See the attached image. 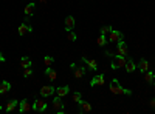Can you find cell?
<instances>
[{"label":"cell","mask_w":155,"mask_h":114,"mask_svg":"<svg viewBox=\"0 0 155 114\" xmlns=\"http://www.w3.org/2000/svg\"><path fill=\"white\" fill-rule=\"evenodd\" d=\"M126 65V57L124 56H119V54H116V56H113L112 57V70H118V68H123V66Z\"/></svg>","instance_id":"6da1fadb"},{"label":"cell","mask_w":155,"mask_h":114,"mask_svg":"<svg viewBox=\"0 0 155 114\" xmlns=\"http://www.w3.org/2000/svg\"><path fill=\"white\" fill-rule=\"evenodd\" d=\"M116 49H118V54L119 56H127V45L126 42H123V40H119V42L116 43Z\"/></svg>","instance_id":"8fae6325"},{"label":"cell","mask_w":155,"mask_h":114,"mask_svg":"<svg viewBox=\"0 0 155 114\" xmlns=\"http://www.w3.org/2000/svg\"><path fill=\"white\" fill-rule=\"evenodd\" d=\"M151 106H152V108H155V99L151 100Z\"/></svg>","instance_id":"1f68e13d"},{"label":"cell","mask_w":155,"mask_h":114,"mask_svg":"<svg viewBox=\"0 0 155 114\" xmlns=\"http://www.w3.org/2000/svg\"><path fill=\"white\" fill-rule=\"evenodd\" d=\"M73 74H75L76 79H82L85 76V68L84 66H76V68L73 70Z\"/></svg>","instance_id":"e0dca14e"},{"label":"cell","mask_w":155,"mask_h":114,"mask_svg":"<svg viewBox=\"0 0 155 114\" xmlns=\"http://www.w3.org/2000/svg\"><path fill=\"white\" fill-rule=\"evenodd\" d=\"M124 90L123 86L119 85L118 82V79H112V82H110V91L113 92V94H124Z\"/></svg>","instance_id":"3957f363"},{"label":"cell","mask_w":155,"mask_h":114,"mask_svg":"<svg viewBox=\"0 0 155 114\" xmlns=\"http://www.w3.org/2000/svg\"><path fill=\"white\" fill-rule=\"evenodd\" d=\"M112 26H109V25H106V26H103V28H101V34L103 36H109L110 32H112Z\"/></svg>","instance_id":"d4e9b609"},{"label":"cell","mask_w":155,"mask_h":114,"mask_svg":"<svg viewBox=\"0 0 155 114\" xmlns=\"http://www.w3.org/2000/svg\"><path fill=\"white\" fill-rule=\"evenodd\" d=\"M34 8H36V5H34V2H31L30 5H26V6H25V9H23V12H25V16H26V17H30V16H33V14H34Z\"/></svg>","instance_id":"44dd1931"},{"label":"cell","mask_w":155,"mask_h":114,"mask_svg":"<svg viewBox=\"0 0 155 114\" xmlns=\"http://www.w3.org/2000/svg\"><path fill=\"white\" fill-rule=\"evenodd\" d=\"M5 60H6V59H5V56H3V52H2V51H0V63H3V62H5Z\"/></svg>","instance_id":"f546056e"},{"label":"cell","mask_w":155,"mask_h":114,"mask_svg":"<svg viewBox=\"0 0 155 114\" xmlns=\"http://www.w3.org/2000/svg\"><path fill=\"white\" fill-rule=\"evenodd\" d=\"M68 91H70L68 85H65V86H59V88H56V94H57L59 97H65L67 94H68Z\"/></svg>","instance_id":"ffe728a7"},{"label":"cell","mask_w":155,"mask_h":114,"mask_svg":"<svg viewBox=\"0 0 155 114\" xmlns=\"http://www.w3.org/2000/svg\"><path fill=\"white\" fill-rule=\"evenodd\" d=\"M144 80H146V83L152 85L154 80H155V74H154L152 71H146V72H144Z\"/></svg>","instance_id":"7402d4cb"},{"label":"cell","mask_w":155,"mask_h":114,"mask_svg":"<svg viewBox=\"0 0 155 114\" xmlns=\"http://www.w3.org/2000/svg\"><path fill=\"white\" fill-rule=\"evenodd\" d=\"M31 2H34V0H31Z\"/></svg>","instance_id":"836d02e7"},{"label":"cell","mask_w":155,"mask_h":114,"mask_svg":"<svg viewBox=\"0 0 155 114\" xmlns=\"http://www.w3.org/2000/svg\"><path fill=\"white\" fill-rule=\"evenodd\" d=\"M124 39V34L121 31H116V29H112V32L109 34V42H113V43H118L119 40H123Z\"/></svg>","instance_id":"8992f818"},{"label":"cell","mask_w":155,"mask_h":114,"mask_svg":"<svg viewBox=\"0 0 155 114\" xmlns=\"http://www.w3.org/2000/svg\"><path fill=\"white\" fill-rule=\"evenodd\" d=\"M78 105H79V113H81V114L90 113V111H92V105H90L89 102H85V100H82V99L78 102Z\"/></svg>","instance_id":"52a82bcc"},{"label":"cell","mask_w":155,"mask_h":114,"mask_svg":"<svg viewBox=\"0 0 155 114\" xmlns=\"http://www.w3.org/2000/svg\"><path fill=\"white\" fill-rule=\"evenodd\" d=\"M31 76H33V70H31V68H25V70H23V77L28 79V77H31Z\"/></svg>","instance_id":"f1b7e54d"},{"label":"cell","mask_w":155,"mask_h":114,"mask_svg":"<svg viewBox=\"0 0 155 114\" xmlns=\"http://www.w3.org/2000/svg\"><path fill=\"white\" fill-rule=\"evenodd\" d=\"M81 99H82V96H81V92H79V91H75V92H73V100H75L76 103L79 102Z\"/></svg>","instance_id":"83f0119b"},{"label":"cell","mask_w":155,"mask_h":114,"mask_svg":"<svg viewBox=\"0 0 155 114\" xmlns=\"http://www.w3.org/2000/svg\"><path fill=\"white\" fill-rule=\"evenodd\" d=\"M62 97H55L53 99V111H56L57 114H64L65 111V103H62V100H60Z\"/></svg>","instance_id":"7a4b0ae2"},{"label":"cell","mask_w":155,"mask_h":114,"mask_svg":"<svg viewBox=\"0 0 155 114\" xmlns=\"http://www.w3.org/2000/svg\"><path fill=\"white\" fill-rule=\"evenodd\" d=\"M17 105H19V102H17V100H16V99H11L9 102L6 103V106H5V111H6V113H12V111L16 110V106H17Z\"/></svg>","instance_id":"9a60e30c"},{"label":"cell","mask_w":155,"mask_h":114,"mask_svg":"<svg viewBox=\"0 0 155 114\" xmlns=\"http://www.w3.org/2000/svg\"><path fill=\"white\" fill-rule=\"evenodd\" d=\"M124 68H126L127 72H133V71L137 70V65H135V62H133L132 59H126V65H124Z\"/></svg>","instance_id":"4fadbf2b"},{"label":"cell","mask_w":155,"mask_h":114,"mask_svg":"<svg viewBox=\"0 0 155 114\" xmlns=\"http://www.w3.org/2000/svg\"><path fill=\"white\" fill-rule=\"evenodd\" d=\"M65 34H67V39H68L70 42H75V40L78 39V36H76L71 29H65Z\"/></svg>","instance_id":"cb8c5ba5"},{"label":"cell","mask_w":155,"mask_h":114,"mask_svg":"<svg viewBox=\"0 0 155 114\" xmlns=\"http://www.w3.org/2000/svg\"><path fill=\"white\" fill-rule=\"evenodd\" d=\"M33 110H34L36 113H42L47 110V102L44 99H36L34 103H33Z\"/></svg>","instance_id":"277c9868"},{"label":"cell","mask_w":155,"mask_h":114,"mask_svg":"<svg viewBox=\"0 0 155 114\" xmlns=\"http://www.w3.org/2000/svg\"><path fill=\"white\" fill-rule=\"evenodd\" d=\"M82 62L89 66V68L92 70V71H96L98 70V62L95 59H87V57H82Z\"/></svg>","instance_id":"30bf717a"},{"label":"cell","mask_w":155,"mask_h":114,"mask_svg":"<svg viewBox=\"0 0 155 114\" xmlns=\"http://www.w3.org/2000/svg\"><path fill=\"white\" fill-rule=\"evenodd\" d=\"M106 56H107V57H113V56H115V52H112V51H106Z\"/></svg>","instance_id":"4dcf8cb0"},{"label":"cell","mask_w":155,"mask_h":114,"mask_svg":"<svg viewBox=\"0 0 155 114\" xmlns=\"http://www.w3.org/2000/svg\"><path fill=\"white\" fill-rule=\"evenodd\" d=\"M53 62H55V59H53L51 56H45V57H44V63H45V66H51Z\"/></svg>","instance_id":"484cf974"},{"label":"cell","mask_w":155,"mask_h":114,"mask_svg":"<svg viewBox=\"0 0 155 114\" xmlns=\"http://www.w3.org/2000/svg\"><path fill=\"white\" fill-rule=\"evenodd\" d=\"M20 66L25 70V68H31V59L28 57H22L20 59Z\"/></svg>","instance_id":"603a6c76"},{"label":"cell","mask_w":155,"mask_h":114,"mask_svg":"<svg viewBox=\"0 0 155 114\" xmlns=\"http://www.w3.org/2000/svg\"><path fill=\"white\" fill-rule=\"evenodd\" d=\"M152 85H154V90H155V80H154V83H152Z\"/></svg>","instance_id":"d6a6232c"},{"label":"cell","mask_w":155,"mask_h":114,"mask_svg":"<svg viewBox=\"0 0 155 114\" xmlns=\"http://www.w3.org/2000/svg\"><path fill=\"white\" fill-rule=\"evenodd\" d=\"M96 43H98L99 46H104V45L107 43V39H106V36H103V34H101V36L98 37V40H96Z\"/></svg>","instance_id":"4316f807"},{"label":"cell","mask_w":155,"mask_h":114,"mask_svg":"<svg viewBox=\"0 0 155 114\" xmlns=\"http://www.w3.org/2000/svg\"><path fill=\"white\" fill-rule=\"evenodd\" d=\"M137 68H140V72H143V74H144L146 71H149V62H147L146 59H141Z\"/></svg>","instance_id":"2e32d148"},{"label":"cell","mask_w":155,"mask_h":114,"mask_svg":"<svg viewBox=\"0 0 155 114\" xmlns=\"http://www.w3.org/2000/svg\"><path fill=\"white\" fill-rule=\"evenodd\" d=\"M33 31V28H31V25H28L26 22H23V23H20L19 25V29H17V32H19V36H25L26 32H31Z\"/></svg>","instance_id":"9c48e42d"},{"label":"cell","mask_w":155,"mask_h":114,"mask_svg":"<svg viewBox=\"0 0 155 114\" xmlns=\"http://www.w3.org/2000/svg\"><path fill=\"white\" fill-rule=\"evenodd\" d=\"M53 92H56V88H55L53 85H45V86H42V88H40V96H42L44 99L53 96Z\"/></svg>","instance_id":"5b68a950"},{"label":"cell","mask_w":155,"mask_h":114,"mask_svg":"<svg viewBox=\"0 0 155 114\" xmlns=\"http://www.w3.org/2000/svg\"><path fill=\"white\" fill-rule=\"evenodd\" d=\"M75 25H76V22H75V17H73V16L65 17V29H73V28H75Z\"/></svg>","instance_id":"d6986e66"},{"label":"cell","mask_w":155,"mask_h":114,"mask_svg":"<svg viewBox=\"0 0 155 114\" xmlns=\"http://www.w3.org/2000/svg\"><path fill=\"white\" fill-rule=\"evenodd\" d=\"M11 90V83L6 82V80H3V82H0V96L2 94H6Z\"/></svg>","instance_id":"ac0fdd59"},{"label":"cell","mask_w":155,"mask_h":114,"mask_svg":"<svg viewBox=\"0 0 155 114\" xmlns=\"http://www.w3.org/2000/svg\"><path fill=\"white\" fill-rule=\"evenodd\" d=\"M104 83H106L104 74H96L95 77L92 79V82H90V85H92V86H103Z\"/></svg>","instance_id":"ba28073f"},{"label":"cell","mask_w":155,"mask_h":114,"mask_svg":"<svg viewBox=\"0 0 155 114\" xmlns=\"http://www.w3.org/2000/svg\"><path fill=\"white\" fill-rule=\"evenodd\" d=\"M45 76L48 77V80H51V82H55V80L57 79V72L55 70H51L50 66H47V70H45Z\"/></svg>","instance_id":"5bb4252c"},{"label":"cell","mask_w":155,"mask_h":114,"mask_svg":"<svg viewBox=\"0 0 155 114\" xmlns=\"http://www.w3.org/2000/svg\"><path fill=\"white\" fill-rule=\"evenodd\" d=\"M31 108H33V106L30 105V102H28L26 99H23L22 102H19V111H20V113H28Z\"/></svg>","instance_id":"7c38bea8"},{"label":"cell","mask_w":155,"mask_h":114,"mask_svg":"<svg viewBox=\"0 0 155 114\" xmlns=\"http://www.w3.org/2000/svg\"><path fill=\"white\" fill-rule=\"evenodd\" d=\"M0 111H2V108H0Z\"/></svg>","instance_id":"e575fe53"}]
</instances>
